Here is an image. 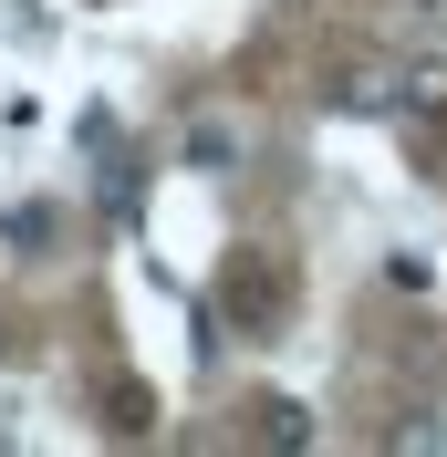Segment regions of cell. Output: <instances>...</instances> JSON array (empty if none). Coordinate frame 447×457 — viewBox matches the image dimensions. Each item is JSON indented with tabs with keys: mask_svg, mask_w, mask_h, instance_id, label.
<instances>
[{
	"mask_svg": "<svg viewBox=\"0 0 447 457\" xmlns=\"http://www.w3.org/2000/svg\"><path fill=\"white\" fill-rule=\"evenodd\" d=\"M219 291H229V322H240V333H271V322L291 312V281H281L260 250H240V260H229V281H219Z\"/></svg>",
	"mask_w": 447,
	"mask_h": 457,
	"instance_id": "1",
	"label": "cell"
},
{
	"mask_svg": "<svg viewBox=\"0 0 447 457\" xmlns=\"http://www.w3.org/2000/svg\"><path fill=\"white\" fill-rule=\"evenodd\" d=\"M333 114H395V62H343L333 84H323Z\"/></svg>",
	"mask_w": 447,
	"mask_h": 457,
	"instance_id": "2",
	"label": "cell"
},
{
	"mask_svg": "<svg viewBox=\"0 0 447 457\" xmlns=\"http://www.w3.org/2000/svg\"><path fill=\"white\" fill-rule=\"evenodd\" d=\"M395 114H417V125H447V53L395 62Z\"/></svg>",
	"mask_w": 447,
	"mask_h": 457,
	"instance_id": "3",
	"label": "cell"
},
{
	"mask_svg": "<svg viewBox=\"0 0 447 457\" xmlns=\"http://www.w3.org/2000/svg\"><path fill=\"white\" fill-rule=\"evenodd\" d=\"M0 239H11V250H31V260H42V250H53V239H63V208H53V198H11V208H0Z\"/></svg>",
	"mask_w": 447,
	"mask_h": 457,
	"instance_id": "4",
	"label": "cell"
},
{
	"mask_svg": "<svg viewBox=\"0 0 447 457\" xmlns=\"http://www.w3.org/2000/svg\"><path fill=\"white\" fill-rule=\"evenodd\" d=\"M250 436L260 447H312V405L302 395H260L250 405Z\"/></svg>",
	"mask_w": 447,
	"mask_h": 457,
	"instance_id": "5",
	"label": "cell"
},
{
	"mask_svg": "<svg viewBox=\"0 0 447 457\" xmlns=\"http://www.w3.org/2000/svg\"><path fill=\"white\" fill-rule=\"evenodd\" d=\"M188 167L198 177H229L240 167V125H188Z\"/></svg>",
	"mask_w": 447,
	"mask_h": 457,
	"instance_id": "6",
	"label": "cell"
},
{
	"mask_svg": "<svg viewBox=\"0 0 447 457\" xmlns=\"http://www.w3.org/2000/svg\"><path fill=\"white\" fill-rule=\"evenodd\" d=\"M105 427H125V436H146V385H114V395H105Z\"/></svg>",
	"mask_w": 447,
	"mask_h": 457,
	"instance_id": "7",
	"label": "cell"
},
{
	"mask_svg": "<svg viewBox=\"0 0 447 457\" xmlns=\"http://www.w3.org/2000/svg\"><path fill=\"white\" fill-rule=\"evenodd\" d=\"M136 187H146L136 156H114V167H105V208H136Z\"/></svg>",
	"mask_w": 447,
	"mask_h": 457,
	"instance_id": "8",
	"label": "cell"
}]
</instances>
